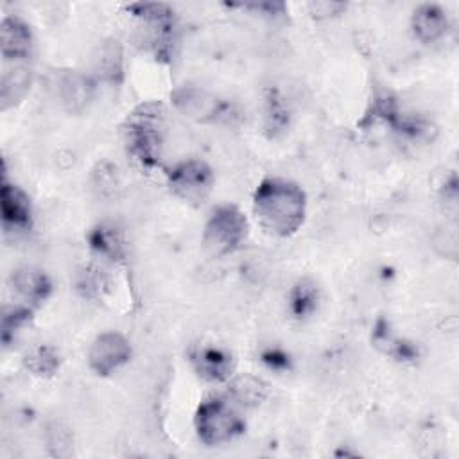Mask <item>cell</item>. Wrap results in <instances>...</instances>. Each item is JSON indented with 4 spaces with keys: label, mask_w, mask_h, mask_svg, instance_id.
Returning <instances> with one entry per match:
<instances>
[{
    "label": "cell",
    "mask_w": 459,
    "mask_h": 459,
    "mask_svg": "<svg viewBox=\"0 0 459 459\" xmlns=\"http://www.w3.org/2000/svg\"><path fill=\"white\" fill-rule=\"evenodd\" d=\"M29 319H30V308L29 307H13L11 310H5L4 317H2V337H4V342H7L9 335L16 328L25 325Z\"/></svg>",
    "instance_id": "cell-18"
},
{
    "label": "cell",
    "mask_w": 459,
    "mask_h": 459,
    "mask_svg": "<svg viewBox=\"0 0 459 459\" xmlns=\"http://www.w3.org/2000/svg\"><path fill=\"white\" fill-rule=\"evenodd\" d=\"M27 368L39 377H50L59 368V357L50 346H38L27 355Z\"/></svg>",
    "instance_id": "cell-15"
},
{
    "label": "cell",
    "mask_w": 459,
    "mask_h": 459,
    "mask_svg": "<svg viewBox=\"0 0 459 459\" xmlns=\"http://www.w3.org/2000/svg\"><path fill=\"white\" fill-rule=\"evenodd\" d=\"M122 138L127 152L143 169H154L161 158L165 140V109L160 102L136 106L122 126Z\"/></svg>",
    "instance_id": "cell-2"
},
{
    "label": "cell",
    "mask_w": 459,
    "mask_h": 459,
    "mask_svg": "<svg viewBox=\"0 0 459 459\" xmlns=\"http://www.w3.org/2000/svg\"><path fill=\"white\" fill-rule=\"evenodd\" d=\"M233 394L242 403H258L264 398V387L255 378H240L233 384Z\"/></svg>",
    "instance_id": "cell-17"
},
{
    "label": "cell",
    "mask_w": 459,
    "mask_h": 459,
    "mask_svg": "<svg viewBox=\"0 0 459 459\" xmlns=\"http://www.w3.org/2000/svg\"><path fill=\"white\" fill-rule=\"evenodd\" d=\"M316 299H317V290L316 285L310 281H299L294 289L292 294V308L298 316L307 314L308 310H312L316 307Z\"/></svg>",
    "instance_id": "cell-16"
},
{
    "label": "cell",
    "mask_w": 459,
    "mask_h": 459,
    "mask_svg": "<svg viewBox=\"0 0 459 459\" xmlns=\"http://www.w3.org/2000/svg\"><path fill=\"white\" fill-rule=\"evenodd\" d=\"M253 212L265 231L289 237L305 221L307 197L301 186L289 179L265 178L255 190Z\"/></svg>",
    "instance_id": "cell-1"
},
{
    "label": "cell",
    "mask_w": 459,
    "mask_h": 459,
    "mask_svg": "<svg viewBox=\"0 0 459 459\" xmlns=\"http://www.w3.org/2000/svg\"><path fill=\"white\" fill-rule=\"evenodd\" d=\"M411 25H412L414 36L420 41L432 43L446 32L448 20L441 7L432 5V4H423L414 11Z\"/></svg>",
    "instance_id": "cell-12"
},
{
    "label": "cell",
    "mask_w": 459,
    "mask_h": 459,
    "mask_svg": "<svg viewBox=\"0 0 459 459\" xmlns=\"http://www.w3.org/2000/svg\"><path fill=\"white\" fill-rule=\"evenodd\" d=\"M247 219L235 204L217 206L204 224L203 244L212 256L237 251L247 237Z\"/></svg>",
    "instance_id": "cell-3"
},
{
    "label": "cell",
    "mask_w": 459,
    "mask_h": 459,
    "mask_svg": "<svg viewBox=\"0 0 459 459\" xmlns=\"http://www.w3.org/2000/svg\"><path fill=\"white\" fill-rule=\"evenodd\" d=\"M11 285L25 301L41 303L50 294L48 276L36 267H20L11 276Z\"/></svg>",
    "instance_id": "cell-13"
},
{
    "label": "cell",
    "mask_w": 459,
    "mask_h": 459,
    "mask_svg": "<svg viewBox=\"0 0 459 459\" xmlns=\"http://www.w3.org/2000/svg\"><path fill=\"white\" fill-rule=\"evenodd\" d=\"M172 104L176 106V109L194 120V122H213L222 115V102L212 95L210 91L199 88V86H192V84H185L179 86L178 90L172 91L170 95Z\"/></svg>",
    "instance_id": "cell-7"
},
{
    "label": "cell",
    "mask_w": 459,
    "mask_h": 459,
    "mask_svg": "<svg viewBox=\"0 0 459 459\" xmlns=\"http://www.w3.org/2000/svg\"><path fill=\"white\" fill-rule=\"evenodd\" d=\"M244 420L221 398L204 400L195 412V430L204 445H222L244 432Z\"/></svg>",
    "instance_id": "cell-4"
},
{
    "label": "cell",
    "mask_w": 459,
    "mask_h": 459,
    "mask_svg": "<svg viewBox=\"0 0 459 459\" xmlns=\"http://www.w3.org/2000/svg\"><path fill=\"white\" fill-rule=\"evenodd\" d=\"M32 70L23 65V61H14L13 66H4L0 79V106L7 109L18 104L30 90Z\"/></svg>",
    "instance_id": "cell-10"
},
{
    "label": "cell",
    "mask_w": 459,
    "mask_h": 459,
    "mask_svg": "<svg viewBox=\"0 0 459 459\" xmlns=\"http://www.w3.org/2000/svg\"><path fill=\"white\" fill-rule=\"evenodd\" d=\"M129 341L118 332H104L97 335L88 350V364L100 377L117 371L129 360Z\"/></svg>",
    "instance_id": "cell-6"
},
{
    "label": "cell",
    "mask_w": 459,
    "mask_h": 459,
    "mask_svg": "<svg viewBox=\"0 0 459 459\" xmlns=\"http://www.w3.org/2000/svg\"><path fill=\"white\" fill-rule=\"evenodd\" d=\"M93 82L81 72H66L59 81V99L68 113H82L93 99Z\"/></svg>",
    "instance_id": "cell-9"
},
{
    "label": "cell",
    "mask_w": 459,
    "mask_h": 459,
    "mask_svg": "<svg viewBox=\"0 0 459 459\" xmlns=\"http://www.w3.org/2000/svg\"><path fill=\"white\" fill-rule=\"evenodd\" d=\"M0 41H2L0 47H2L4 63L25 61L32 48L30 27L16 16H5L2 20Z\"/></svg>",
    "instance_id": "cell-8"
},
{
    "label": "cell",
    "mask_w": 459,
    "mask_h": 459,
    "mask_svg": "<svg viewBox=\"0 0 459 459\" xmlns=\"http://www.w3.org/2000/svg\"><path fill=\"white\" fill-rule=\"evenodd\" d=\"M170 190L188 204H203L213 186L212 169L199 160H186L178 163L169 172Z\"/></svg>",
    "instance_id": "cell-5"
},
{
    "label": "cell",
    "mask_w": 459,
    "mask_h": 459,
    "mask_svg": "<svg viewBox=\"0 0 459 459\" xmlns=\"http://www.w3.org/2000/svg\"><path fill=\"white\" fill-rule=\"evenodd\" d=\"M194 364L201 377L208 380H222L231 371V357L217 348H203L194 355Z\"/></svg>",
    "instance_id": "cell-14"
},
{
    "label": "cell",
    "mask_w": 459,
    "mask_h": 459,
    "mask_svg": "<svg viewBox=\"0 0 459 459\" xmlns=\"http://www.w3.org/2000/svg\"><path fill=\"white\" fill-rule=\"evenodd\" d=\"M2 219L5 226L18 230H27L32 221V210L29 197L18 186L4 183L2 185Z\"/></svg>",
    "instance_id": "cell-11"
},
{
    "label": "cell",
    "mask_w": 459,
    "mask_h": 459,
    "mask_svg": "<svg viewBox=\"0 0 459 459\" xmlns=\"http://www.w3.org/2000/svg\"><path fill=\"white\" fill-rule=\"evenodd\" d=\"M91 246L99 253H104V255H109V256H118L120 247H122V244H118V238H117L115 231L106 230V228L95 230L93 238H91Z\"/></svg>",
    "instance_id": "cell-19"
}]
</instances>
